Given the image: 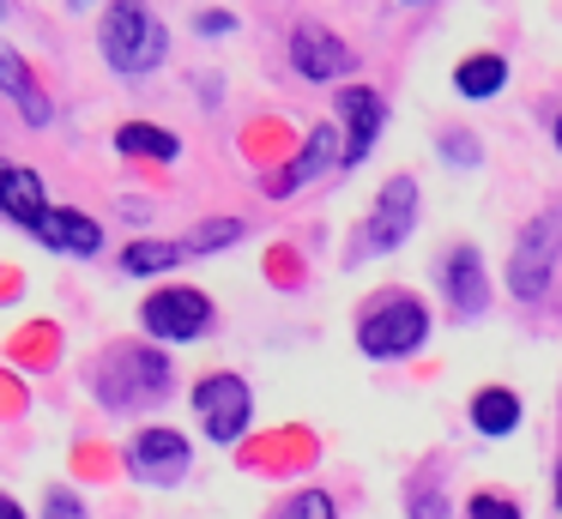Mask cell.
Segmentation results:
<instances>
[{
  "instance_id": "cell-18",
  "label": "cell",
  "mask_w": 562,
  "mask_h": 519,
  "mask_svg": "<svg viewBox=\"0 0 562 519\" xmlns=\"http://www.w3.org/2000/svg\"><path fill=\"white\" fill-rule=\"evenodd\" d=\"M115 151L127 157H158V163H170V157H182V139L164 127H139V121H127L122 133H115Z\"/></svg>"
},
{
  "instance_id": "cell-30",
  "label": "cell",
  "mask_w": 562,
  "mask_h": 519,
  "mask_svg": "<svg viewBox=\"0 0 562 519\" xmlns=\"http://www.w3.org/2000/svg\"><path fill=\"white\" fill-rule=\"evenodd\" d=\"M557 145H562V115H557Z\"/></svg>"
},
{
  "instance_id": "cell-2",
  "label": "cell",
  "mask_w": 562,
  "mask_h": 519,
  "mask_svg": "<svg viewBox=\"0 0 562 519\" xmlns=\"http://www.w3.org/2000/svg\"><path fill=\"white\" fill-rule=\"evenodd\" d=\"M424 338H429V308H424L417 296H387V302H375V308L363 314V326H357V345H363V357H375V362L412 357Z\"/></svg>"
},
{
  "instance_id": "cell-6",
  "label": "cell",
  "mask_w": 562,
  "mask_h": 519,
  "mask_svg": "<svg viewBox=\"0 0 562 519\" xmlns=\"http://www.w3.org/2000/svg\"><path fill=\"white\" fill-rule=\"evenodd\" d=\"M170 386V362L151 350H115V369L98 374V393L110 398V410H134L146 398H158Z\"/></svg>"
},
{
  "instance_id": "cell-26",
  "label": "cell",
  "mask_w": 562,
  "mask_h": 519,
  "mask_svg": "<svg viewBox=\"0 0 562 519\" xmlns=\"http://www.w3.org/2000/svg\"><path fill=\"white\" fill-rule=\"evenodd\" d=\"M200 31H231V12H200Z\"/></svg>"
},
{
  "instance_id": "cell-27",
  "label": "cell",
  "mask_w": 562,
  "mask_h": 519,
  "mask_svg": "<svg viewBox=\"0 0 562 519\" xmlns=\"http://www.w3.org/2000/svg\"><path fill=\"white\" fill-rule=\"evenodd\" d=\"M0 519H25V514H19V501H0Z\"/></svg>"
},
{
  "instance_id": "cell-21",
  "label": "cell",
  "mask_w": 562,
  "mask_h": 519,
  "mask_svg": "<svg viewBox=\"0 0 562 519\" xmlns=\"http://www.w3.org/2000/svg\"><path fill=\"white\" fill-rule=\"evenodd\" d=\"M284 519H333V501L321 489H303L291 507H284Z\"/></svg>"
},
{
  "instance_id": "cell-4",
  "label": "cell",
  "mask_w": 562,
  "mask_h": 519,
  "mask_svg": "<svg viewBox=\"0 0 562 519\" xmlns=\"http://www.w3.org/2000/svg\"><path fill=\"white\" fill-rule=\"evenodd\" d=\"M412 224H417V181H412V176H393L387 188H381L369 224L351 236V260H369V253L400 248V241L412 236Z\"/></svg>"
},
{
  "instance_id": "cell-1",
  "label": "cell",
  "mask_w": 562,
  "mask_h": 519,
  "mask_svg": "<svg viewBox=\"0 0 562 519\" xmlns=\"http://www.w3.org/2000/svg\"><path fill=\"white\" fill-rule=\"evenodd\" d=\"M98 48H103V60H110L115 72L139 79V72H151L164 60L170 36H164V19H151L146 0H115V7L103 12V24H98Z\"/></svg>"
},
{
  "instance_id": "cell-14",
  "label": "cell",
  "mask_w": 562,
  "mask_h": 519,
  "mask_svg": "<svg viewBox=\"0 0 562 519\" xmlns=\"http://www.w3.org/2000/svg\"><path fill=\"white\" fill-rule=\"evenodd\" d=\"M327 163H345V145H339V133H333V127H315V133H308V145H303V157H296L272 188L291 193V188H303V181H315Z\"/></svg>"
},
{
  "instance_id": "cell-24",
  "label": "cell",
  "mask_w": 562,
  "mask_h": 519,
  "mask_svg": "<svg viewBox=\"0 0 562 519\" xmlns=\"http://www.w3.org/2000/svg\"><path fill=\"white\" fill-rule=\"evenodd\" d=\"M441 151H448V157H460V163H477L472 133H441Z\"/></svg>"
},
{
  "instance_id": "cell-19",
  "label": "cell",
  "mask_w": 562,
  "mask_h": 519,
  "mask_svg": "<svg viewBox=\"0 0 562 519\" xmlns=\"http://www.w3.org/2000/svg\"><path fill=\"white\" fill-rule=\"evenodd\" d=\"M182 253H188L182 241H134V248L122 253V266H127L134 278H151V272H170Z\"/></svg>"
},
{
  "instance_id": "cell-31",
  "label": "cell",
  "mask_w": 562,
  "mask_h": 519,
  "mask_svg": "<svg viewBox=\"0 0 562 519\" xmlns=\"http://www.w3.org/2000/svg\"><path fill=\"white\" fill-rule=\"evenodd\" d=\"M405 7H429V0H405Z\"/></svg>"
},
{
  "instance_id": "cell-3",
  "label": "cell",
  "mask_w": 562,
  "mask_h": 519,
  "mask_svg": "<svg viewBox=\"0 0 562 519\" xmlns=\"http://www.w3.org/2000/svg\"><path fill=\"white\" fill-rule=\"evenodd\" d=\"M557 253H562V212H538L532 224L514 236L508 253V290L520 302H538L557 278Z\"/></svg>"
},
{
  "instance_id": "cell-10",
  "label": "cell",
  "mask_w": 562,
  "mask_h": 519,
  "mask_svg": "<svg viewBox=\"0 0 562 519\" xmlns=\"http://www.w3.org/2000/svg\"><path fill=\"white\" fill-rule=\"evenodd\" d=\"M381 109H387V103H381V91H369V84H345V91H339V115H345V127H351V133H345V163H363V157H369L381 121H387Z\"/></svg>"
},
{
  "instance_id": "cell-22",
  "label": "cell",
  "mask_w": 562,
  "mask_h": 519,
  "mask_svg": "<svg viewBox=\"0 0 562 519\" xmlns=\"http://www.w3.org/2000/svg\"><path fill=\"white\" fill-rule=\"evenodd\" d=\"M472 519H520V507L502 495H472Z\"/></svg>"
},
{
  "instance_id": "cell-7",
  "label": "cell",
  "mask_w": 562,
  "mask_h": 519,
  "mask_svg": "<svg viewBox=\"0 0 562 519\" xmlns=\"http://www.w3.org/2000/svg\"><path fill=\"white\" fill-rule=\"evenodd\" d=\"M212 326V302L200 290H158L146 302V332L164 338V345H188Z\"/></svg>"
},
{
  "instance_id": "cell-12",
  "label": "cell",
  "mask_w": 562,
  "mask_h": 519,
  "mask_svg": "<svg viewBox=\"0 0 562 519\" xmlns=\"http://www.w3.org/2000/svg\"><path fill=\"white\" fill-rule=\"evenodd\" d=\"M0 212L13 217V224H25V229H43V217H49V200H43V181L31 176V169L7 163V169H0Z\"/></svg>"
},
{
  "instance_id": "cell-17",
  "label": "cell",
  "mask_w": 562,
  "mask_h": 519,
  "mask_svg": "<svg viewBox=\"0 0 562 519\" xmlns=\"http://www.w3.org/2000/svg\"><path fill=\"white\" fill-rule=\"evenodd\" d=\"M453 84H460V97L484 103V97H496L502 84H508V60H502V55H472L460 72H453Z\"/></svg>"
},
{
  "instance_id": "cell-20",
  "label": "cell",
  "mask_w": 562,
  "mask_h": 519,
  "mask_svg": "<svg viewBox=\"0 0 562 519\" xmlns=\"http://www.w3.org/2000/svg\"><path fill=\"white\" fill-rule=\"evenodd\" d=\"M236 236H243V224H236V217H218V224L188 229V236H182V248H188V253H212V248H231Z\"/></svg>"
},
{
  "instance_id": "cell-32",
  "label": "cell",
  "mask_w": 562,
  "mask_h": 519,
  "mask_svg": "<svg viewBox=\"0 0 562 519\" xmlns=\"http://www.w3.org/2000/svg\"><path fill=\"white\" fill-rule=\"evenodd\" d=\"M0 169H7V163H0Z\"/></svg>"
},
{
  "instance_id": "cell-11",
  "label": "cell",
  "mask_w": 562,
  "mask_h": 519,
  "mask_svg": "<svg viewBox=\"0 0 562 519\" xmlns=\"http://www.w3.org/2000/svg\"><path fill=\"white\" fill-rule=\"evenodd\" d=\"M441 284H448V302L460 320H477V314L490 308V284H484V260H477L472 248L448 253V266H441Z\"/></svg>"
},
{
  "instance_id": "cell-25",
  "label": "cell",
  "mask_w": 562,
  "mask_h": 519,
  "mask_svg": "<svg viewBox=\"0 0 562 519\" xmlns=\"http://www.w3.org/2000/svg\"><path fill=\"white\" fill-rule=\"evenodd\" d=\"M412 519H448V507H441V495H417V501H412Z\"/></svg>"
},
{
  "instance_id": "cell-28",
  "label": "cell",
  "mask_w": 562,
  "mask_h": 519,
  "mask_svg": "<svg viewBox=\"0 0 562 519\" xmlns=\"http://www.w3.org/2000/svg\"><path fill=\"white\" fill-rule=\"evenodd\" d=\"M67 7H74V12H86V7H91V0H67Z\"/></svg>"
},
{
  "instance_id": "cell-5",
  "label": "cell",
  "mask_w": 562,
  "mask_h": 519,
  "mask_svg": "<svg viewBox=\"0 0 562 519\" xmlns=\"http://www.w3.org/2000/svg\"><path fill=\"white\" fill-rule=\"evenodd\" d=\"M194 410H200V429L224 447V441H236V435L248 429V417H255V393H248L243 374H206V381L194 386Z\"/></svg>"
},
{
  "instance_id": "cell-15",
  "label": "cell",
  "mask_w": 562,
  "mask_h": 519,
  "mask_svg": "<svg viewBox=\"0 0 562 519\" xmlns=\"http://www.w3.org/2000/svg\"><path fill=\"white\" fill-rule=\"evenodd\" d=\"M472 429L490 435V441H496V435H514L520 429V398H514L508 386H484V393L472 398Z\"/></svg>"
},
{
  "instance_id": "cell-23",
  "label": "cell",
  "mask_w": 562,
  "mask_h": 519,
  "mask_svg": "<svg viewBox=\"0 0 562 519\" xmlns=\"http://www.w3.org/2000/svg\"><path fill=\"white\" fill-rule=\"evenodd\" d=\"M49 519H86V501H79V495H67V489H55L49 495Z\"/></svg>"
},
{
  "instance_id": "cell-29",
  "label": "cell",
  "mask_w": 562,
  "mask_h": 519,
  "mask_svg": "<svg viewBox=\"0 0 562 519\" xmlns=\"http://www.w3.org/2000/svg\"><path fill=\"white\" fill-rule=\"evenodd\" d=\"M557 501H562V465H557Z\"/></svg>"
},
{
  "instance_id": "cell-13",
  "label": "cell",
  "mask_w": 562,
  "mask_h": 519,
  "mask_svg": "<svg viewBox=\"0 0 562 519\" xmlns=\"http://www.w3.org/2000/svg\"><path fill=\"white\" fill-rule=\"evenodd\" d=\"M37 236L49 241V248H61V253H79V260L103 248V229L91 224L86 212H67V205H49V217H43Z\"/></svg>"
},
{
  "instance_id": "cell-8",
  "label": "cell",
  "mask_w": 562,
  "mask_h": 519,
  "mask_svg": "<svg viewBox=\"0 0 562 519\" xmlns=\"http://www.w3.org/2000/svg\"><path fill=\"white\" fill-rule=\"evenodd\" d=\"M127 471H134L139 483H151V489L182 483L188 477V435H176V429L134 435V447H127Z\"/></svg>"
},
{
  "instance_id": "cell-16",
  "label": "cell",
  "mask_w": 562,
  "mask_h": 519,
  "mask_svg": "<svg viewBox=\"0 0 562 519\" xmlns=\"http://www.w3.org/2000/svg\"><path fill=\"white\" fill-rule=\"evenodd\" d=\"M0 91L13 97V103H25V121H31V127H43V121H49V97L31 84L25 60H19L13 48H0Z\"/></svg>"
},
{
  "instance_id": "cell-9",
  "label": "cell",
  "mask_w": 562,
  "mask_h": 519,
  "mask_svg": "<svg viewBox=\"0 0 562 519\" xmlns=\"http://www.w3.org/2000/svg\"><path fill=\"white\" fill-rule=\"evenodd\" d=\"M291 67L303 72V79L327 84V79H339V72H351V48L333 31H321V24H296L291 31Z\"/></svg>"
}]
</instances>
